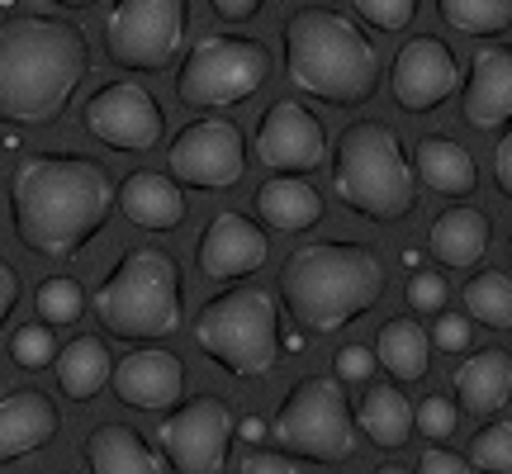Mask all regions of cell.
<instances>
[{"label": "cell", "instance_id": "cell-1", "mask_svg": "<svg viewBox=\"0 0 512 474\" xmlns=\"http://www.w3.org/2000/svg\"><path fill=\"white\" fill-rule=\"evenodd\" d=\"M119 185L95 157L81 152H29L10 171L15 237L34 256H76L114 214Z\"/></svg>", "mask_w": 512, "mask_h": 474}, {"label": "cell", "instance_id": "cell-2", "mask_svg": "<svg viewBox=\"0 0 512 474\" xmlns=\"http://www.w3.org/2000/svg\"><path fill=\"white\" fill-rule=\"evenodd\" d=\"M86 76L91 43L72 19L10 15L0 24V124H57Z\"/></svg>", "mask_w": 512, "mask_h": 474}, {"label": "cell", "instance_id": "cell-3", "mask_svg": "<svg viewBox=\"0 0 512 474\" xmlns=\"http://www.w3.org/2000/svg\"><path fill=\"white\" fill-rule=\"evenodd\" d=\"M285 43V76L299 95H313L332 110L366 105L380 86V57L361 24L328 5H299L280 24Z\"/></svg>", "mask_w": 512, "mask_h": 474}, {"label": "cell", "instance_id": "cell-4", "mask_svg": "<svg viewBox=\"0 0 512 474\" xmlns=\"http://www.w3.org/2000/svg\"><path fill=\"white\" fill-rule=\"evenodd\" d=\"M280 294L299 328L328 337L384 299V266L361 242H309L285 256Z\"/></svg>", "mask_w": 512, "mask_h": 474}, {"label": "cell", "instance_id": "cell-5", "mask_svg": "<svg viewBox=\"0 0 512 474\" xmlns=\"http://www.w3.org/2000/svg\"><path fill=\"white\" fill-rule=\"evenodd\" d=\"M100 328L119 342H166L185 323V285L176 256L162 247H133L114 261L91 299Z\"/></svg>", "mask_w": 512, "mask_h": 474}, {"label": "cell", "instance_id": "cell-6", "mask_svg": "<svg viewBox=\"0 0 512 474\" xmlns=\"http://www.w3.org/2000/svg\"><path fill=\"white\" fill-rule=\"evenodd\" d=\"M332 190L351 214L370 223H403L418 209V176L399 133L380 119L351 124L332 147Z\"/></svg>", "mask_w": 512, "mask_h": 474}, {"label": "cell", "instance_id": "cell-7", "mask_svg": "<svg viewBox=\"0 0 512 474\" xmlns=\"http://www.w3.org/2000/svg\"><path fill=\"white\" fill-rule=\"evenodd\" d=\"M195 342L209 361L228 370L233 380H261L280 365V309L271 290L233 285L214 294L195 318Z\"/></svg>", "mask_w": 512, "mask_h": 474}, {"label": "cell", "instance_id": "cell-8", "mask_svg": "<svg viewBox=\"0 0 512 474\" xmlns=\"http://www.w3.org/2000/svg\"><path fill=\"white\" fill-rule=\"evenodd\" d=\"M356 413L347 403V389L337 375H309L290 389V399L275 413V441L294 460L337 465L356 451Z\"/></svg>", "mask_w": 512, "mask_h": 474}, {"label": "cell", "instance_id": "cell-9", "mask_svg": "<svg viewBox=\"0 0 512 474\" xmlns=\"http://www.w3.org/2000/svg\"><path fill=\"white\" fill-rule=\"evenodd\" d=\"M271 76V53L266 43L242 34H209L185 53L176 72V95L190 110H228L252 100Z\"/></svg>", "mask_w": 512, "mask_h": 474}, {"label": "cell", "instance_id": "cell-10", "mask_svg": "<svg viewBox=\"0 0 512 474\" xmlns=\"http://www.w3.org/2000/svg\"><path fill=\"white\" fill-rule=\"evenodd\" d=\"M190 29V0H114L105 19V53L124 72L176 67Z\"/></svg>", "mask_w": 512, "mask_h": 474}, {"label": "cell", "instance_id": "cell-11", "mask_svg": "<svg viewBox=\"0 0 512 474\" xmlns=\"http://www.w3.org/2000/svg\"><path fill=\"white\" fill-rule=\"evenodd\" d=\"M233 432H238V422L228 413V403L204 394V399L176 403V413L157 427V451L181 474H219L228 470Z\"/></svg>", "mask_w": 512, "mask_h": 474}, {"label": "cell", "instance_id": "cell-12", "mask_svg": "<svg viewBox=\"0 0 512 474\" xmlns=\"http://www.w3.org/2000/svg\"><path fill=\"white\" fill-rule=\"evenodd\" d=\"M166 171L190 190H233L247 171V138L228 119H195L176 133Z\"/></svg>", "mask_w": 512, "mask_h": 474}, {"label": "cell", "instance_id": "cell-13", "mask_svg": "<svg viewBox=\"0 0 512 474\" xmlns=\"http://www.w3.org/2000/svg\"><path fill=\"white\" fill-rule=\"evenodd\" d=\"M81 124L95 143L114 147V152H152L162 143L166 114L157 105V95L138 86V81H110L86 100Z\"/></svg>", "mask_w": 512, "mask_h": 474}, {"label": "cell", "instance_id": "cell-14", "mask_svg": "<svg viewBox=\"0 0 512 474\" xmlns=\"http://www.w3.org/2000/svg\"><path fill=\"white\" fill-rule=\"evenodd\" d=\"M456 91H460V67H456V53L441 38L418 34L394 53L389 95H394V105L403 114H432Z\"/></svg>", "mask_w": 512, "mask_h": 474}, {"label": "cell", "instance_id": "cell-15", "mask_svg": "<svg viewBox=\"0 0 512 474\" xmlns=\"http://www.w3.org/2000/svg\"><path fill=\"white\" fill-rule=\"evenodd\" d=\"M256 162L271 166V171H290V176H309L328 166V138L323 124L313 119L299 100H275L271 110L261 114L256 124Z\"/></svg>", "mask_w": 512, "mask_h": 474}, {"label": "cell", "instance_id": "cell-16", "mask_svg": "<svg viewBox=\"0 0 512 474\" xmlns=\"http://www.w3.org/2000/svg\"><path fill=\"white\" fill-rule=\"evenodd\" d=\"M271 256V237L261 233L247 214L238 209H223L204 223L200 247H195V261H200V275L209 280H242V275H256Z\"/></svg>", "mask_w": 512, "mask_h": 474}, {"label": "cell", "instance_id": "cell-17", "mask_svg": "<svg viewBox=\"0 0 512 474\" xmlns=\"http://www.w3.org/2000/svg\"><path fill=\"white\" fill-rule=\"evenodd\" d=\"M114 399L138 408V413H171L185 394V365L171 351H152L143 342V351H128L124 361L114 365Z\"/></svg>", "mask_w": 512, "mask_h": 474}, {"label": "cell", "instance_id": "cell-18", "mask_svg": "<svg viewBox=\"0 0 512 474\" xmlns=\"http://www.w3.org/2000/svg\"><path fill=\"white\" fill-rule=\"evenodd\" d=\"M460 119L479 133L512 119V48H479L470 81L460 86Z\"/></svg>", "mask_w": 512, "mask_h": 474}, {"label": "cell", "instance_id": "cell-19", "mask_svg": "<svg viewBox=\"0 0 512 474\" xmlns=\"http://www.w3.org/2000/svg\"><path fill=\"white\" fill-rule=\"evenodd\" d=\"M62 413L43 389H15L10 399H0V465L43 451L57 437Z\"/></svg>", "mask_w": 512, "mask_h": 474}, {"label": "cell", "instance_id": "cell-20", "mask_svg": "<svg viewBox=\"0 0 512 474\" xmlns=\"http://www.w3.org/2000/svg\"><path fill=\"white\" fill-rule=\"evenodd\" d=\"M114 209H124V219L143 233H171L185 223V195L181 181L171 171H133L124 176L119 195H114Z\"/></svg>", "mask_w": 512, "mask_h": 474}, {"label": "cell", "instance_id": "cell-21", "mask_svg": "<svg viewBox=\"0 0 512 474\" xmlns=\"http://www.w3.org/2000/svg\"><path fill=\"white\" fill-rule=\"evenodd\" d=\"M512 399V351L484 347L456 365V408L470 418H494Z\"/></svg>", "mask_w": 512, "mask_h": 474}, {"label": "cell", "instance_id": "cell-22", "mask_svg": "<svg viewBox=\"0 0 512 474\" xmlns=\"http://www.w3.org/2000/svg\"><path fill=\"white\" fill-rule=\"evenodd\" d=\"M256 214L271 233H309L323 223V195L304 176L275 171L271 181L256 185Z\"/></svg>", "mask_w": 512, "mask_h": 474}, {"label": "cell", "instance_id": "cell-23", "mask_svg": "<svg viewBox=\"0 0 512 474\" xmlns=\"http://www.w3.org/2000/svg\"><path fill=\"white\" fill-rule=\"evenodd\" d=\"M413 176H418L432 195H446V200H465L475 195L479 185V166L475 157L456 143V138H441V133H427L418 147H413Z\"/></svg>", "mask_w": 512, "mask_h": 474}, {"label": "cell", "instance_id": "cell-24", "mask_svg": "<svg viewBox=\"0 0 512 474\" xmlns=\"http://www.w3.org/2000/svg\"><path fill=\"white\" fill-rule=\"evenodd\" d=\"M489 214L484 209H470V204H456L437 214V223L427 228V247L446 271H470L479 266V256L489 252Z\"/></svg>", "mask_w": 512, "mask_h": 474}, {"label": "cell", "instance_id": "cell-25", "mask_svg": "<svg viewBox=\"0 0 512 474\" xmlns=\"http://www.w3.org/2000/svg\"><path fill=\"white\" fill-rule=\"evenodd\" d=\"M81 456H86V470H95V474H162V470H171L162 451H152L133 427H119V422H100L91 437H86Z\"/></svg>", "mask_w": 512, "mask_h": 474}, {"label": "cell", "instance_id": "cell-26", "mask_svg": "<svg viewBox=\"0 0 512 474\" xmlns=\"http://www.w3.org/2000/svg\"><path fill=\"white\" fill-rule=\"evenodd\" d=\"M53 370H57V389L76 403H91L114 375V356L105 347V337H95V332H81L72 337L67 347H57L53 356Z\"/></svg>", "mask_w": 512, "mask_h": 474}, {"label": "cell", "instance_id": "cell-27", "mask_svg": "<svg viewBox=\"0 0 512 474\" xmlns=\"http://www.w3.org/2000/svg\"><path fill=\"white\" fill-rule=\"evenodd\" d=\"M366 394L356 403V427L366 432L370 446L403 451L413 437V403L403 399L399 384H361Z\"/></svg>", "mask_w": 512, "mask_h": 474}, {"label": "cell", "instance_id": "cell-28", "mask_svg": "<svg viewBox=\"0 0 512 474\" xmlns=\"http://www.w3.org/2000/svg\"><path fill=\"white\" fill-rule=\"evenodd\" d=\"M375 361L389 370L394 384H422L432 370V337L418 318H389L375 337Z\"/></svg>", "mask_w": 512, "mask_h": 474}, {"label": "cell", "instance_id": "cell-29", "mask_svg": "<svg viewBox=\"0 0 512 474\" xmlns=\"http://www.w3.org/2000/svg\"><path fill=\"white\" fill-rule=\"evenodd\" d=\"M460 304L465 313L484 323V328L494 332H512V275L503 271H479L465 280V290H460Z\"/></svg>", "mask_w": 512, "mask_h": 474}, {"label": "cell", "instance_id": "cell-30", "mask_svg": "<svg viewBox=\"0 0 512 474\" xmlns=\"http://www.w3.org/2000/svg\"><path fill=\"white\" fill-rule=\"evenodd\" d=\"M441 19L470 38H498L512 29V0H437Z\"/></svg>", "mask_w": 512, "mask_h": 474}, {"label": "cell", "instance_id": "cell-31", "mask_svg": "<svg viewBox=\"0 0 512 474\" xmlns=\"http://www.w3.org/2000/svg\"><path fill=\"white\" fill-rule=\"evenodd\" d=\"M34 309L43 323H53V328H67L76 323L81 313H86V290L76 285L72 275H48L34 294Z\"/></svg>", "mask_w": 512, "mask_h": 474}, {"label": "cell", "instance_id": "cell-32", "mask_svg": "<svg viewBox=\"0 0 512 474\" xmlns=\"http://www.w3.org/2000/svg\"><path fill=\"white\" fill-rule=\"evenodd\" d=\"M470 470L512 474V422H494V427H479L475 441H470Z\"/></svg>", "mask_w": 512, "mask_h": 474}, {"label": "cell", "instance_id": "cell-33", "mask_svg": "<svg viewBox=\"0 0 512 474\" xmlns=\"http://www.w3.org/2000/svg\"><path fill=\"white\" fill-rule=\"evenodd\" d=\"M10 356H15L19 370H43V365H53L57 356V342H53V323H24V328L10 337Z\"/></svg>", "mask_w": 512, "mask_h": 474}, {"label": "cell", "instance_id": "cell-34", "mask_svg": "<svg viewBox=\"0 0 512 474\" xmlns=\"http://www.w3.org/2000/svg\"><path fill=\"white\" fill-rule=\"evenodd\" d=\"M356 5V15L375 24L380 34H403L413 15H418V0H351Z\"/></svg>", "mask_w": 512, "mask_h": 474}, {"label": "cell", "instance_id": "cell-35", "mask_svg": "<svg viewBox=\"0 0 512 474\" xmlns=\"http://www.w3.org/2000/svg\"><path fill=\"white\" fill-rule=\"evenodd\" d=\"M413 432H422L427 441H446L456 432V403L441 399V394L422 399L418 408H413Z\"/></svg>", "mask_w": 512, "mask_h": 474}, {"label": "cell", "instance_id": "cell-36", "mask_svg": "<svg viewBox=\"0 0 512 474\" xmlns=\"http://www.w3.org/2000/svg\"><path fill=\"white\" fill-rule=\"evenodd\" d=\"M446 275L441 271H413L408 280V309L413 313H441L446 309Z\"/></svg>", "mask_w": 512, "mask_h": 474}, {"label": "cell", "instance_id": "cell-37", "mask_svg": "<svg viewBox=\"0 0 512 474\" xmlns=\"http://www.w3.org/2000/svg\"><path fill=\"white\" fill-rule=\"evenodd\" d=\"M470 342H475V318L470 313H437V328H432V347L441 351H470Z\"/></svg>", "mask_w": 512, "mask_h": 474}, {"label": "cell", "instance_id": "cell-38", "mask_svg": "<svg viewBox=\"0 0 512 474\" xmlns=\"http://www.w3.org/2000/svg\"><path fill=\"white\" fill-rule=\"evenodd\" d=\"M375 351L366 347H342L337 351V365H332V375L342 384H370V375H375Z\"/></svg>", "mask_w": 512, "mask_h": 474}, {"label": "cell", "instance_id": "cell-39", "mask_svg": "<svg viewBox=\"0 0 512 474\" xmlns=\"http://www.w3.org/2000/svg\"><path fill=\"white\" fill-rule=\"evenodd\" d=\"M242 474H294L299 465H294L290 451H256V446H247V456L238 460Z\"/></svg>", "mask_w": 512, "mask_h": 474}, {"label": "cell", "instance_id": "cell-40", "mask_svg": "<svg viewBox=\"0 0 512 474\" xmlns=\"http://www.w3.org/2000/svg\"><path fill=\"white\" fill-rule=\"evenodd\" d=\"M418 470L422 474H465V470H470V460L456 456V451H441V446H432V451H422Z\"/></svg>", "mask_w": 512, "mask_h": 474}, {"label": "cell", "instance_id": "cell-41", "mask_svg": "<svg viewBox=\"0 0 512 474\" xmlns=\"http://www.w3.org/2000/svg\"><path fill=\"white\" fill-rule=\"evenodd\" d=\"M494 176H498V190L512 200V119H508L503 138H498V147H494Z\"/></svg>", "mask_w": 512, "mask_h": 474}, {"label": "cell", "instance_id": "cell-42", "mask_svg": "<svg viewBox=\"0 0 512 474\" xmlns=\"http://www.w3.org/2000/svg\"><path fill=\"white\" fill-rule=\"evenodd\" d=\"M15 304H19V275L10 261H0V328H5V318L15 313Z\"/></svg>", "mask_w": 512, "mask_h": 474}, {"label": "cell", "instance_id": "cell-43", "mask_svg": "<svg viewBox=\"0 0 512 474\" xmlns=\"http://www.w3.org/2000/svg\"><path fill=\"white\" fill-rule=\"evenodd\" d=\"M209 5H214V15L233 19V24H238V19H252L256 10H261V0H209Z\"/></svg>", "mask_w": 512, "mask_h": 474}, {"label": "cell", "instance_id": "cell-44", "mask_svg": "<svg viewBox=\"0 0 512 474\" xmlns=\"http://www.w3.org/2000/svg\"><path fill=\"white\" fill-rule=\"evenodd\" d=\"M238 432H242V437H247V441H252V446H256V441L266 437V422H261V418H247V422H242V427H238Z\"/></svg>", "mask_w": 512, "mask_h": 474}, {"label": "cell", "instance_id": "cell-45", "mask_svg": "<svg viewBox=\"0 0 512 474\" xmlns=\"http://www.w3.org/2000/svg\"><path fill=\"white\" fill-rule=\"evenodd\" d=\"M48 5H62V10H91L100 0H48Z\"/></svg>", "mask_w": 512, "mask_h": 474}, {"label": "cell", "instance_id": "cell-46", "mask_svg": "<svg viewBox=\"0 0 512 474\" xmlns=\"http://www.w3.org/2000/svg\"><path fill=\"white\" fill-rule=\"evenodd\" d=\"M508 256H512V242H508Z\"/></svg>", "mask_w": 512, "mask_h": 474}]
</instances>
